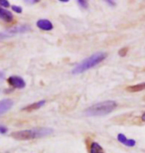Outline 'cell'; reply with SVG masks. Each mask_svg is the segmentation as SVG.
Segmentation results:
<instances>
[{
  "label": "cell",
  "instance_id": "1",
  "mask_svg": "<svg viewBox=\"0 0 145 153\" xmlns=\"http://www.w3.org/2000/svg\"><path fill=\"white\" fill-rule=\"evenodd\" d=\"M52 133H53V129L52 128L39 127V128H32V129L14 131L10 135L14 139L17 140H30V139H35V138H40V137L51 135Z\"/></svg>",
  "mask_w": 145,
  "mask_h": 153
},
{
  "label": "cell",
  "instance_id": "2",
  "mask_svg": "<svg viewBox=\"0 0 145 153\" xmlns=\"http://www.w3.org/2000/svg\"><path fill=\"white\" fill-rule=\"evenodd\" d=\"M106 56H107L106 53H103V52H97V53L92 54L91 56L88 57L87 59L83 60L81 63L75 66V68L72 70V74L74 75L82 74V73L94 68V67H95L97 65L103 62L106 58Z\"/></svg>",
  "mask_w": 145,
  "mask_h": 153
},
{
  "label": "cell",
  "instance_id": "3",
  "mask_svg": "<svg viewBox=\"0 0 145 153\" xmlns=\"http://www.w3.org/2000/svg\"><path fill=\"white\" fill-rule=\"evenodd\" d=\"M117 103L115 100H104L92 105L85 111L87 116H103L110 114L116 108Z\"/></svg>",
  "mask_w": 145,
  "mask_h": 153
},
{
  "label": "cell",
  "instance_id": "4",
  "mask_svg": "<svg viewBox=\"0 0 145 153\" xmlns=\"http://www.w3.org/2000/svg\"><path fill=\"white\" fill-rule=\"evenodd\" d=\"M30 31V27L28 25H19V26H15L12 28L6 30V31L0 33V40L12 37V36L18 35V34H23V33L29 32Z\"/></svg>",
  "mask_w": 145,
  "mask_h": 153
},
{
  "label": "cell",
  "instance_id": "5",
  "mask_svg": "<svg viewBox=\"0 0 145 153\" xmlns=\"http://www.w3.org/2000/svg\"><path fill=\"white\" fill-rule=\"evenodd\" d=\"M7 82L9 85H11L12 87L15 88H19V90H21V88H25V81H24L21 76H12L7 79Z\"/></svg>",
  "mask_w": 145,
  "mask_h": 153
},
{
  "label": "cell",
  "instance_id": "6",
  "mask_svg": "<svg viewBox=\"0 0 145 153\" xmlns=\"http://www.w3.org/2000/svg\"><path fill=\"white\" fill-rule=\"evenodd\" d=\"M13 105H14L13 100L10 99H4L0 100V116L6 114L9 109H11Z\"/></svg>",
  "mask_w": 145,
  "mask_h": 153
},
{
  "label": "cell",
  "instance_id": "7",
  "mask_svg": "<svg viewBox=\"0 0 145 153\" xmlns=\"http://www.w3.org/2000/svg\"><path fill=\"white\" fill-rule=\"evenodd\" d=\"M37 26L38 28L45 30V31H50V30L53 29V24H52L51 21H49L47 19H40L37 21Z\"/></svg>",
  "mask_w": 145,
  "mask_h": 153
},
{
  "label": "cell",
  "instance_id": "8",
  "mask_svg": "<svg viewBox=\"0 0 145 153\" xmlns=\"http://www.w3.org/2000/svg\"><path fill=\"white\" fill-rule=\"evenodd\" d=\"M46 103V100H40V102H34L32 103V105H27V106H24V108H22V111H36V109H38L40 108H42L43 105H44Z\"/></svg>",
  "mask_w": 145,
  "mask_h": 153
},
{
  "label": "cell",
  "instance_id": "9",
  "mask_svg": "<svg viewBox=\"0 0 145 153\" xmlns=\"http://www.w3.org/2000/svg\"><path fill=\"white\" fill-rule=\"evenodd\" d=\"M13 15L10 11L5 10L2 7H0V19L4 20L6 22H11V21H13Z\"/></svg>",
  "mask_w": 145,
  "mask_h": 153
},
{
  "label": "cell",
  "instance_id": "10",
  "mask_svg": "<svg viewBox=\"0 0 145 153\" xmlns=\"http://www.w3.org/2000/svg\"><path fill=\"white\" fill-rule=\"evenodd\" d=\"M145 90V82H141V84L134 85H129L126 88V91H130V93H136V91H141Z\"/></svg>",
  "mask_w": 145,
  "mask_h": 153
},
{
  "label": "cell",
  "instance_id": "11",
  "mask_svg": "<svg viewBox=\"0 0 145 153\" xmlns=\"http://www.w3.org/2000/svg\"><path fill=\"white\" fill-rule=\"evenodd\" d=\"M89 153H104L103 147L97 142H92L89 147Z\"/></svg>",
  "mask_w": 145,
  "mask_h": 153
},
{
  "label": "cell",
  "instance_id": "12",
  "mask_svg": "<svg viewBox=\"0 0 145 153\" xmlns=\"http://www.w3.org/2000/svg\"><path fill=\"white\" fill-rule=\"evenodd\" d=\"M117 140L120 142V143H122V144H124V143L126 142V140H127V137H126L124 134H122V133H119L118 135H117Z\"/></svg>",
  "mask_w": 145,
  "mask_h": 153
},
{
  "label": "cell",
  "instance_id": "13",
  "mask_svg": "<svg viewBox=\"0 0 145 153\" xmlns=\"http://www.w3.org/2000/svg\"><path fill=\"white\" fill-rule=\"evenodd\" d=\"M135 140L134 139H127L126 140V142L124 143L125 146H127V147H133V146L135 145Z\"/></svg>",
  "mask_w": 145,
  "mask_h": 153
},
{
  "label": "cell",
  "instance_id": "14",
  "mask_svg": "<svg viewBox=\"0 0 145 153\" xmlns=\"http://www.w3.org/2000/svg\"><path fill=\"white\" fill-rule=\"evenodd\" d=\"M78 2V4L81 6L82 8H88V1H85V0H79V1H77Z\"/></svg>",
  "mask_w": 145,
  "mask_h": 153
},
{
  "label": "cell",
  "instance_id": "15",
  "mask_svg": "<svg viewBox=\"0 0 145 153\" xmlns=\"http://www.w3.org/2000/svg\"><path fill=\"white\" fill-rule=\"evenodd\" d=\"M127 52H128V48H122L121 50H120L118 52V55L120 57H125L126 56V54H127Z\"/></svg>",
  "mask_w": 145,
  "mask_h": 153
},
{
  "label": "cell",
  "instance_id": "16",
  "mask_svg": "<svg viewBox=\"0 0 145 153\" xmlns=\"http://www.w3.org/2000/svg\"><path fill=\"white\" fill-rule=\"evenodd\" d=\"M12 10L17 12V13H22V7H20V6H17V5H12Z\"/></svg>",
  "mask_w": 145,
  "mask_h": 153
},
{
  "label": "cell",
  "instance_id": "17",
  "mask_svg": "<svg viewBox=\"0 0 145 153\" xmlns=\"http://www.w3.org/2000/svg\"><path fill=\"white\" fill-rule=\"evenodd\" d=\"M0 6H3V7H9V2L7 0H0Z\"/></svg>",
  "mask_w": 145,
  "mask_h": 153
},
{
  "label": "cell",
  "instance_id": "18",
  "mask_svg": "<svg viewBox=\"0 0 145 153\" xmlns=\"http://www.w3.org/2000/svg\"><path fill=\"white\" fill-rule=\"evenodd\" d=\"M6 132H7V127L3 126V125H0V133L4 134Z\"/></svg>",
  "mask_w": 145,
  "mask_h": 153
},
{
  "label": "cell",
  "instance_id": "19",
  "mask_svg": "<svg viewBox=\"0 0 145 153\" xmlns=\"http://www.w3.org/2000/svg\"><path fill=\"white\" fill-rule=\"evenodd\" d=\"M4 78H5V74L3 72H0V82L3 81V79H4Z\"/></svg>",
  "mask_w": 145,
  "mask_h": 153
},
{
  "label": "cell",
  "instance_id": "20",
  "mask_svg": "<svg viewBox=\"0 0 145 153\" xmlns=\"http://www.w3.org/2000/svg\"><path fill=\"white\" fill-rule=\"evenodd\" d=\"M25 2H27V3H36V2H38L37 0H33V1H29V0H26Z\"/></svg>",
  "mask_w": 145,
  "mask_h": 153
},
{
  "label": "cell",
  "instance_id": "21",
  "mask_svg": "<svg viewBox=\"0 0 145 153\" xmlns=\"http://www.w3.org/2000/svg\"><path fill=\"white\" fill-rule=\"evenodd\" d=\"M141 119H142L143 121H145V112L142 114V116H141Z\"/></svg>",
  "mask_w": 145,
  "mask_h": 153
},
{
  "label": "cell",
  "instance_id": "22",
  "mask_svg": "<svg viewBox=\"0 0 145 153\" xmlns=\"http://www.w3.org/2000/svg\"><path fill=\"white\" fill-rule=\"evenodd\" d=\"M106 2H107L109 4H110V5H115V3H113L112 1H106Z\"/></svg>",
  "mask_w": 145,
  "mask_h": 153
},
{
  "label": "cell",
  "instance_id": "23",
  "mask_svg": "<svg viewBox=\"0 0 145 153\" xmlns=\"http://www.w3.org/2000/svg\"><path fill=\"white\" fill-rule=\"evenodd\" d=\"M60 2H69V0H60Z\"/></svg>",
  "mask_w": 145,
  "mask_h": 153
}]
</instances>
